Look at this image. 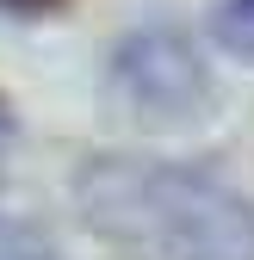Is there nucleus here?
Listing matches in <instances>:
<instances>
[{
	"mask_svg": "<svg viewBox=\"0 0 254 260\" xmlns=\"http://www.w3.org/2000/svg\"><path fill=\"white\" fill-rule=\"evenodd\" d=\"M7 7H19V13H38V7H50V0H7Z\"/></svg>",
	"mask_w": 254,
	"mask_h": 260,
	"instance_id": "5",
	"label": "nucleus"
},
{
	"mask_svg": "<svg viewBox=\"0 0 254 260\" xmlns=\"http://www.w3.org/2000/svg\"><path fill=\"white\" fill-rule=\"evenodd\" d=\"M118 100L131 106L143 124H174V118H193L205 106V69L193 44L180 31H137L131 44L118 50V69H112Z\"/></svg>",
	"mask_w": 254,
	"mask_h": 260,
	"instance_id": "2",
	"label": "nucleus"
},
{
	"mask_svg": "<svg viewBox=\"0 0 254 260\" xmlns=\"http://www.w3.org/2000/svg\"><path fill=\"white\" fill-rule=\"evenodd\" d=\"M75 205L131 260H254V199L180 161L93 155L75 174Z\"/></svg>",
	"mask_w": 254,
	"mask_h": 260,
	"instance_id": "1",
	"label": "nucleus"
},
{
	"mask_svg": "<svg viewBox=\"0 0 254 260\" xmlns=\"http://www.w3.org/2000/svg\"><path fill=\"white\" fill-rule=\"evenodd\" d=\"M211 31H217V44H224L230 56L254 62V0H224L217 19H211Z\"/></svg>",
	"mask_w": 254,
	"mask_h": 260,
	"instance_id": "3",
	"label": "nucleus"
},
{
	"mask_svg": "<svg viewBox=\"0 0 254 260\" xmlns=\"http://www.w3.org/2000/svg\"><path fill=\"white\" fill-rule=\"evenodd\" d=\"M0 260H62L38 230H13V223H7V230H0Z\"/></svg>",
	"mask_w": 254,
	"mask_h": 260,
	"instance_id": "4",
	"label": "nucleus"
}]
</instances>
